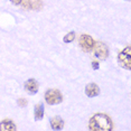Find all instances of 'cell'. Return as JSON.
I'll list each match as a JSON object with an SVG mask.
<instances>
[{
    "mask_svg": "<svg viewBox=\"0 0 131 131\" xmlns=\"http://www.w3.org/2000/svg\"><path fill=\"white\" fill-rule=\"evenodd\" d=\"M89 129L92 131H111L113 129V122L105 113H95L90 119Z\"/></svg>",
    "mask_w": 131,
    "mask_h": 131,
    "instance_id": "1",
    "label": "cell"
},
{
    "mask_svg": "<svg viewBox=\"0 0 131 131\" xmlns=\"http://www.w3.org/2000/svg\"><path fill=\"white\" fill-rule=\"evenodd\" d=\"M118 61L123 68L130 71L131 70V48L130 46H127L124 49H122L118 55Z\"/></svg>",
    "mask_w": 131,
    "mask_h": 131,
    "instance_id": "2",
    "label": "cell"
},
{
    "mask_svg": "<svg viewBox=\"0 0 131 131\" xmlns=\"http://www.w3.org/2000/svg\"><path fill=\"white\" fill-rule=\"evenodd\" d=\"M45 101L49 105L59 104L63 101V94L61 93V91L56 90V89H49L45 93Z\"/></svg>",
    "mask_w": 131,
    "mask_h": 131,
    "instance_id": "3",
    "label": "cell"
},
{
    "mask_svg": "<svg viewBox=\"0 0 131 131\" xmlns=\"http://www.w3.org/2000/svg\"><path fill=\"white\" fill-rule=\"evenodd\" d=\"M92 50H93V55L97 59H100V61H103V59L108 58V56H109L108 46H106L104 43H102V41H97V43H95Z\"/></svg>",
    "mask_w": 131,
    "mask_h": 131,
    "instance_id": "4",
    "label": "cell"
},
{
    "mask_svg": "<svg viewBox=\"0 0 131 131\" xmlns=\"http://www.w3.org/2000/svg\"><path fill=\"white\" fill-rule=\"evenodd\" d=\"M79 43H80L81 48L84 50V52H91V50L93 49V47H94L95 41H94L93 38L90 36V35L82 34L81 36H80Z\"/></svg>",
    "mask_w": 131,
    "mask_h": 131,
    "instance_id": "5",
    "label": "cell"
},
{
    "mask_svg": "<svg viewBox=\"0 0 131 131\" xmlns=\"http://www.w3.org/2000/svg\"><path fill=\"white\" fill-rule=\"evenodd\" d=\"M21 5L25 9L38 10L43 7V1L41 0H25L21 2Z\"/></svg>",
    "mask_w": 131,
    "mask_h": 131,
    "instance_id": "6",
    "label": "cell"
},
{
    "mask_svg": "<svg viewBox=\"0 0 131 131\" xmlns=\"http://www.w3.org/2000/svg\"><path fill=\"white\" fill-rule=\"evenodd\" d=\"M25 90L28 92L29 94H36L38 92V82L34 79H29L25 82Z\"/></svg>",
    "mask_w": 131,
    "mask_h": 131,
    "instance_id": "7",
    "label": "cell"
},
{
    "mask_svg": "<svg viewBox=\"0 0 131 131\" xmlns=\"http://www.w3.org/2000/svg\"><path fill=\"white\" fill-rule=\"evenodd\" d=\"M85 94L90 97H94V96H97L100 94V88L97 84L95 83H90L85 86Z\"/></svg>",
    "mask_w": 131,
    "mask_h": 131,
    "instance_id": "8",
    "label": "cell"
},
{
    "mask_svg": "<svg viewBox=\"0 0 131 131\" xmlns=\"http://www.w3.org/2000/svg\"><path fill=\"white\" fill-rule=\"evenodd\" d=\"M17 127L10 119H5L0 122V131H16Z\"/></svg>",
    "mask_w": 131,
    "mask_h": 131,
    "instance_id": "9",
    "label": "cell"
},
{
    "mask_svg": "<svg viewBox=\"0 0 131 131\" xmlns=\"http://www.w3.org/2000/svg\"><path fill=\"white\" fill-rule=\"evenodd\" d=\"M50 127L53 130H62L64 128V120L59 117H54L50 119Z\"/></svg>",
    "mask_w": 131,
    "mask_h": 131,
    "instance_id": "10",
    "label": "cell"
},
{
    "mask_svg": "<svg viewBox=\"0 0 131 131\" xmlns=\"http://www.w3.org/2000/svg\"><path fill=\"white\" fill-rule=\"evenodd\" d=\"M44 118V105L43 103H38L35 106V120L39 121Z\"/></svg>",
    "mask_w": 131,
    "mask_h": 131,
    "instance_id": "11",
    "label": "cell"
},
{
    "mask_svg": "<svg viewBox=\"0 0 131 131\" xmlns=\"http://www.w3.org/2000/svg\"><path fill=\"white\" fill-rule=\"evenodd\" d=\"M74 39H75V32H74V31H70V32H67V34L64 36L63 41L67 44V43H72Z\"/></svg>",
    "mask_w": 131,
    "mask_h": 131,
    "instance_id": "12",
    "label": "cell"
},
{
    "mask_svg": "<svg viewBox=\"0 0 131 131\" xmlns=\"http://www.w3.org/2000/svg\"><path fill=\"white\" fill-rule=\"evenodd\" d=\"M17 103H18V105H19V106H21V108H24V106L27 105L28 101L26 100V99H23V97H20V99L17 100Z\"/></svg>",
    "mask_w": 131,
    "mask_h": 131,
    "instance_id": "13",
    "label": "cell"
},
{
    "mask_svg": "<svg viewBox=\"0 0 131 131\" xmlns=\"http://www.w3.org/2000/svg\"><path fill=\"white\" fill-rule=\"evenodd\" d=\"M10 1H11V4L15 6H19V5H21V2L24 0H10Z\"/></svg>",
    "mask_w": 131,
    "mask_h": 131,
    "instance_id": "14",
    "label": "cell"
},
{
    "mask_svg": "<svg viewBox=\"0 0 131 131\" xmlns=\"http://www.w3.org/2000/svg\"><path fill=\"white\" fill-rule=\"evenodd\" d=\"M92 67H93V70H97V68H99V62L97 61L92 62Z\"/></svg>",
    "mask_w": 131,
    "mask_h": 131,
    "instance_id": "15",
    "label": "cell"
}]
</instances>
